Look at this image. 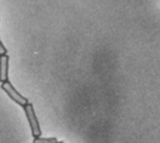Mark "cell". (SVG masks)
Listing matches in <instances>:
<instances>
[{"label":"cell","mask_w":160,"mask_h":143,"mask_svg":"<svg viewBox=\"0 0 160 143\" xmlns=\"http://www.w3.org/2000/svg\"><path fill=\"white\" fill-rule=\"evenodd\" d=\"M22 108H24V112H25L28 123H29V125H30L32 137H34V138L41 137V128H40L39 120H38V118H36V114H35V110H34L32 104H31V103H28V104L24 105Z\"/></svg>","instance_id":"1"},{"label":"cell","mask_w":160,"mask_h":143,"mask_svg":"<svg viewBox=\"0 0 160 143\" xmlns=\"http://www.w3.org/2000/svg\"><path fill=\"white\" fill-rule=\"evenodd\" d=\"M1 89L10 97V99H12L16 104H19V105H21V107H24V105H26L28 103H29V100L25 98V97H22L12 85H11V83L8 80V82H5V83H1Z\"/></svg>","instance_id":"2"},{"label":"cell","mask_w":160,"mask_h":143,"mask_svg":"<svg viewBox=\"0 0 160 143\" xmlns=\"http://www.w3.org/2000/svg\"><path fill=\"white\" fill-rule=\"evenodd\" d=\"M8 75H9V56L6 54L0 56V83L8 82Z\"/></svg>","instance_id":"3"},{"label":"cell","mask_w":160,"mask_h":143,"mask_svg":"<svg viewBox=\"0 0 160 143\" xmlns=\"http://www.w3.org/2000/svg\"><path fill=\"white\" fill-rule=\"evenodd\" d=\"M32 143H58L56 137H38L34 138Z\"/></svg>","instance_id":"4"},{"label":"cell","mask_w":160,"mask_h":143,"mask_svg":"<svg viewBox=\"0 0 160 143\" xmlns=\"http://www.w3.org/2000/svg\"><path fill=\"white\" fill-rule=\"evenodd\" d=\"M1 55H6V49H5V46L2 45V43L0 40V56Z\"/></svg>","instance_id":"5"},{"label":"cell","mask_w":160,"mask_h":143,"mask_svg":"<svg viewBox=\"0 0 160 143\" xmlns=\"http://www.w3.org/2000/svg\"><path fill=\"white\" fill-rule=\"evenodd\" d=\"M58 143H64V142L62 140H58Z\"/></svg>","instance_id":"6"}]
</instances>
